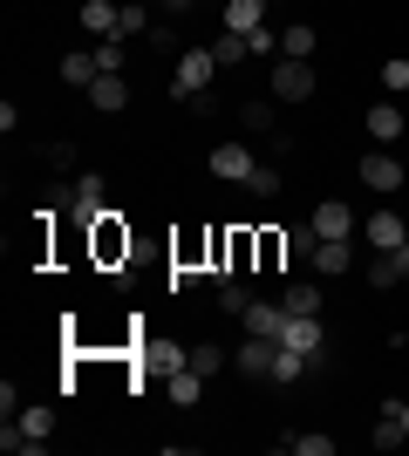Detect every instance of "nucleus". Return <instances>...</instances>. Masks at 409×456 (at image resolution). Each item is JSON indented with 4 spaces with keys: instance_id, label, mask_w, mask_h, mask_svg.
Masks as SVG:
<instances>
[{
    "instance_id": "3",
    "label": "nucleus",
    "mask_w": 409,
    "mask_h": 456,
    "mask_svg": "<svg viewBox=\"0 0 409 456\" xmlns=\"http://www.w3.org/2000/svg\"><path fill=\"white\" fill-rule=\"evenodd\" d=\"M102 198H110V184H102V171H82V177H69V184L55 191V205H69V218H76V225H96L102 211Z\"/></svg>"
},
{
    "instance_id": "19",
    "label": "nucleus",
    "mask_w": 409,
    "mask_h": 456,
    "mask_svg": "<svg viewBox=\"0 0 409 456\" xmlns=\"http://www.w3.org/2000/svg\"><path fill=\"white\" fill-rule=\"evenodd\" d=\"M369 136H375V143H396V136H403V110H396V95L369 110Z\"/></svg>"
},
{
    "instance_id": "34",
    "label": "nucleus",
    "mask_w": 409,
    "mask_h": 456,
    "mask_svg": "<svg viewBox=\"0 0 409 456\" xmlns=\"http://www.w3.org/2000/svg\"><path fill=\"white\" fill-rule=\"evenodd\" d=\"M382 89H389V95H403V89H409V61H403V55L382 61Z\"/></svg>"
},
{
    "instance_id": "36",
    "label": "nucleus",
    "mask_w": 409,
    "mask_h": 456,
    "mask_svg": "<svg viewBox=\"0 0 409 456\" xmlns=\"http://www.w3.org/2000/svg\"><path fill=\"white\" fill-rule=\"evenodd\" d=\"M246 41H253V55H280V35H273V28H253Z\"/></svg>"
},
{
    "instance_id": "23",
    "label": "nucleus",
    "mask_w": 409,
    "mask_h": 456,
    "mask_svg": "<svg viewBox=\"0 0 409 456\" xmlns=\"http://www.w3.org/2000/svg\"><path fill=\"white\" fill-rule=\"evenodd\" d=\"M239 130L246 136H273L280 123H273V102H239Z\"/></svg>"
},
{
    "instance_id": "18",
    "label": "nucleus",
    "mask_w": 409,
    "mask_h": 456,
    "mask_svg": "<svg viewBox=\"0 0 409 456\" xmlns=\"http://www.w3.org/2000/svg\"><path fill=\"white\" fill-rule=\"evenodd\" d=\"M403 239H409V225L396 218V211H375V218H369V246L375 252H396Z\"/></svg>"
},
{
    "instance_id": "22",
    "label": "nucleus",
    "mask_w": 409,
    "mask_h": 456,
    "mask_svg": "<svg viewBox=\"0 0 409 456\" xmlns=\"http://www.w3.org/2000/svg\"><path fill=\"white\" fill-rule=\"evenodd\" d=\"M212 300H218V314H233V321H239V314L253 306V293H246L239 280H212Z\"/></svg>"
},
{
    "instance_id": "32",
    "label": "nucleus",
    "mask_w": 409,
    "mask_h": 456,
    "mask_svg": "<svg viewBox=\"0 0 409 456\" xmlns=\"http://www.w3.org/2000/svg\"><path fill=\"white\" fill-rule=\"evenodd\" d=\"M314 246H321V232H314V225H287V252H293V259H314Z\"/></svg>"
},
{
    "instance_id": "38",
    "label": "nucleus",
    "mask_w": 409,
    "mask_h": 456,
    "mask_svg": "<svg viewBox=\"0 0 409 456\" xmlns=\"http://www.w3.org/2000/svg\"><path fill=\"white\" fill-rule=\"evenodd\" d=\"M382 416H396V422H403V436H409V402H396V395H389V402H382Z\"/></svg>"
},
{
    "instance_id": "26",
    "label": "nucleus",
    "mask_w": 409,
    "mask_h": 456,
    "mask_svg": "<svg viewBox=\"0 0 409 456\" xmlns=\"http://www.w3.org/2000/svg\"><path fill=\"white\" fill-rule=\"evenodd\" d=\"M212 55H218V69H239V61L253 55V41H246V35H233V28H225V35L212 41Z\"/></svg>"
},
{
    "instance_id": "21",
    "label": "nucleus",
    "mask_w": 409,
    "mask_h": 456,
    "mask_svg": "<svg viewBox=\"0 0 409 456\" xmlns=\"http://www.w3.org/2000/svg\"><path fill=\"white\" fill-rule=\"evenodd\" d=\"M96 76H102V69H96V55H89V48H82V55H61V82H69V89H89Z\"/></svg>"
},
{
    "instance_id": "28",
    "label": "nucleus",
    "mask_w": 409,
    "mask_h": 456,
    "mask_svg": "<svg viewBox=\"0 0 409 456\" xmlns=\"http://www.w3.org/2000/svg\"><path fill=\"white\" fill-rule=\"evenodd\" d=\"M314 41H321V35H314L307 20H300V28H287V35H280V55H293V61H307V55H314Z\"/></svg>"
},
{
    "instance_id": "16",
    "label": "nucleus",
    "mask_w": 409,
    "mask_h": 456,
    "mask_svg": "<svg viewBox=\"0 0 409 456\" xmlns=\"http://www.w3.org/2000/svg\"><path fill=\"white\" fill-rule=\"evenodd\" d=\"M300 375H314V354L293 347V341H280L273 347V381H300Z\"/></svg>"
},
{
    "instance_id": "13",
    "label": "nucleus",
    "mask_w": 409,
    "mask_h": 456,
    "mask_svg": "<svg viewBox=\"0 0 409 456\" xmlns=\"http://www.w3.org/2000/svg\"><path fill=\"white\" fill-rule=\"evenodd\" d=\"M314 232H321V239H348L355 232V211L341 205V198H328V205H314V218H307Z\"/></svg>"
},
{
    "instance_id": "9",
    "label": "nucleus",
    "mask_w": 409,
    "mask_h": 456,
    "mask_svg": "<svg viewBox=\"0 0 409 456\" xmlns=\"http://www.w3.org/2000/svg\"><path fill=\"white\" fill-rule=\"evenodd\" d=\"M239 327H246V334H266V341H280V334H287V306H280V300H253L246 314H239Z\"/></svg>"
},
{
    "instance_id": "25",
    "label": "nucleus",
    "mask_w": 409,
    "mask_h": 456,
    "mask_svg": "<svg viewBox=\"0 0 409 456\" xmlns=\"http://www.w3.org/2000/svg\"><path fill=\"white\" fill-rule=\"evenodd\" d=\"M280 306H287V314H321V280H293Z\"/></svg>"
},
{
    "instance_id": "6",
    "label": "nucleus",
    "mask_w": 409,
    "mask_h": 456,
    "mask_svg": "<svg viewBox=\"0 0 409 456\" xmlns=\"http://www.w3.org/2000/svg\"><path fill=\"white\" fill-rule=\"evenodd\" d=\"M362 184L382 191V198H396V191L409 184V164H396L389 151H369V157H362Z\"/></svg>"
},
{
    "instance_id": "4",
    "label": "nucleus",
    "mask_w": 409,
    "mask_h": 456,
    "mask_svg": "<svg viewBox=\"0 0 409 456\" xmlns=\"http://www.w3.org/2000/svg\"><path fill=\"white\" fill-rule=\"evenodd\" d=\"M314 82H321V76H314V61H293V55L273 61V95H280V102H307Z\"/></svg>"
},
{
    "instance_id": "24",
    "label": "nucleus",
    "mask_w": 409,
    "mask_h": 456,
    "mask_svg": "<svg viewBox=\"0 0 409 456\" xmlns=\"http://www.w3.org/2000/svg\"><path fill=\"white\" fill-rule=\"evenodd\" d=\"M280 184H287V177H280V164H253V177H246V198H259V205H266V198H280Z\"/></svg>"
},
{
    "instance_id": "20",
    "label": "nucleus",
    "mask_w": 409,
    "mask_h": 456,
    "mask_svg": "<svg viewBox=\"0 0 409 456\" xmlns=\"http://www.w3.org/2000/svg\"><path fill=\"white\" fill-rule=\"evenodd\" d=\"M164 388H171V402H177V409H198V395H205V375H198V368H177V375L164 381Z\"/></svg>"
},
{
    "instance_id": "10",
    "label": "nucleus",
    "mask_w": 409,
    "mask_h": 456,
    "mask_svg": "<svg viewBox=\"0 0 409 456\" xmlns=\"http://www.w3.org/2000/svg\"><path fill=\"white\" fill-rule=\"evenodd\" d=\"M89 232H96V259H130V232H123V211H102Z\"/></svg>"
},
{
    "instance_id": "31",
    "label": "nucleus",
    "mask_w": 409,
    "mask_h": 456,
    "mask_svg": "<svg viewBox=\"0 0 409 456\" xmlns=\"http://www.w3.org/2000/svg\"><path fill=\"white\" fill-rule=\"evenodd\" d=\"M287 232H259V266H287Z\"/></svg>"
},
{
    "instance_id": "11",
    "label": "nucleus",
    "mask_w": 409,
    "mask_h": 456,
    "mask_svg": "<svg viewBox=\"0 0 409 456\" xmlns=\"http://www.w3.org/2000/svg\"><path fill=\"white\" fill-rule=\"evenodd\" d=\"M314 280H341V273L355 266V252H348V239H321V246H314Z\"/></svg>"
},
{
    "instance_id": "12",
    "label": "nucleus",
    "mask_w": 409,
    "mask_h": 456,
    "mask_svg": "<svg viewBox=\"0 0 409 456\" xmlns=\"http://www.w3.org/2000/svg\"><path fill=\"white\" fill-rule=\"evenodd\" d=\"M273 347L266 334H246V347H239V375H253V381H273Z\"/></svg>"
},
{
    "instance_id": "14",
    "label": "nucleus",
    "mask_w": 409,
    "mask_h": 456,
    "mask_svg": "<svg viewBox=\"0 0 409 456\" xmlns=\"http://www.w3.org/2000/svg\"><path fill=\"white\" fill-rule=\"evenodd\" d=\"M89 110H102V116L130 110V82H123V76H96V82H89Z\"/></svg>"
},
{
    "instance_id": "15",
    "label": "nucleus",
    "mask_w": 409,
    "mask_h": 456,
    "mask_svg": "<svg viewBox=\"0 0 409 456\" xmlns=\"http://www.w3.org/2000/svg\"><path fill=\"white\" fill-rule=\"evenodd\" d=\"M396 280H409V239H403L396 252H382V259L369 266V286H375V293H389Z\"/></svg>"
},
{
    "instance_id": "17",
    "label": "nucleus",
    "mask_w": 409,
    "mask_h": 456,
    "mask_svg": "<svg viewBox=\"0 0 409 456\" xmlns=\"http://www.w3.org/2000/svg\"><path fill=\"white\" fill-rule=\"evenodd\" d=\"M266 7L273 0H225V28H233V35H253V28H266Z\"/></svg>"
},
{
    "instance_id": "35",
    "label": "nucleus",
    "mask_w": 409,
    "mask_h": 456,
    "mask_svg": "<svg viewBox=\"0 0 409 456\" xmlns=\"http://www.w3.org/2000/svg\"><path fill=\"white\" fill-rule=\"evenodd\" d=\"M369 443H375V450H396V443H409V436H403V422H396V416H382Z\"/></svg>"
},
{
    "instance_id": "30",
    "label": "nucleus",
    "mask_w": 409,
    "mask_h": 456,
    "mask_svg": "<svg viewBox=\"0 0 409 456\" xmlns=\"http://www.w3.org/2000/svg\"><path fill=\"white\" fill-rule=\"evenodd\" d=\"M151 35V0H123V41Z\"/></svg>"
},
{
    "instance_id": "27",
    "label": "nucleus",
    "mask_w": 409,
    "mask_h": 456,
    "mask_svg": "<svg viewBox=\"0 0 409 456\" xmlns=\"http://www.w3.org/2000/svg\"><path fill=\"white\" fill-rule=\"evenodd\" d=\"M287 456H334V436H321V429H300V436L280 443Z\"/></svg>"
},
{
    "instance_id": "7",
    "label": "nucleus",
    "mask_w": 409,
    "mask_h": 456,
    "mask_svg": "<svg viewBox=\"0 0 409 456\" xmlns=\"http://www.w3.org/2000/svg\"><path fill=\"white\" fill-rule=\"evenodd\" d=\"M253 164H259V157H253V143H218V151L205 157V171H212V177H225V184H246V177H253Z\"/></svg>"
},
{
    "instance_id": "40",
    "label": "nucleus",
    "mask_w": 409,
    "mask_h": 456,
    "mask_svg": "<svg viewBox=\"0 0 409 456\" xmlns=\"http://www.w3.org/2000/svg\"><path fill=\"white\" fill-rule=\"evenodd\" d=\"M151 7H157V0H151Z\"/></svg>"
},
{
    "instance_id": "33",
    "label": "nucleus",
    "mask_w": 409,
    "mask_h": 456,
    "mask_svg": "<svg viewBox=\"0 0 409 456\" xmlns=\"http://www.w3.org/2000/svg\"><path fill=\"white\" fill-rule=\"evenodd\" d=\"M89 55H96V69H102V76H123V41H96Z\"/></svg>"
},
{
    "instance_id": "1",
    "label": "nucleus",
    "mask_w": 409,
    "mask_h": 456,
    "mask_svg": "<svg viewBox=\"0 0 409 456\" xmlns=\"http://www.w3.org/2000/svg\"><path fill=\"white\" fill-rule=\"evenodd\" d=\"M48 443H55V409H48V402H35V409H20L14 422H7V436H0V450L7 456H41L48 450Z\"/></svg>"
},
{
    "instance_id": "2",
    "label": "nucleus",
    "mask_w": 409,
    "mask_h": 456,
    "mask_svg": "<svg viewBox=\"0 0 409 456\" xmlns=\"http://www.w3.org/2000/svg\"><path fill=\"white\" fill-rule=\"evenodd\" d=\"M212 82H218V55H212V48H184V55H177V76H171L177 102H205Z\"/></svg>"
},
{
    "instance_id": "37",
    "label": "nucleus",
    "mask_w": 409,
    "mask_h": 456,
    "mask_svg": "<svg viewBox=\"0 0 409 456\" xmlns=\"http://www.w3.org/2000/svg\"><path fill=\"white\" fill-rule=\"evenodd\" d=\"M76 164V143H48V171H69Z\"/></svg>"
},
{
    "instance_id": "29",
    "label": "nucleus",
    "mask_w": 409,
    "mask_h": 456,
    "mask_svg": "<svg viewBox=\"0 0 409 456\" xmlns=\"http://www.w3.org/2000/svg\"><path fill=\"white\" fill-rule=\"evenodd\" d=\"M192 368H198L205 381H212L218 368H225V347H218V341H198V347H192Z\"/></svg>"
},
{
    "instance_id": "8",
    "label": "nucleus",
    "mask_w": 409,
    "mask_h": 456,
    "mask_svg": "<svg viewBox=\"0 0 409 456\" xmlns=\"http://www.w3.org/2000/svg\"><path fill=\"white\" fill-rule=\"evenodd\" d=\"M76 20H82L96 41H123V7H117V0H82Z\"/></svg>"
},
{
    "instance_id": "5",
    "label": "nucleus",
    "mask_w": 409,
    "mask_h": 456,
    "mask_svg": "<svg viewBox=\"0 0 409 456\" xmlns=\"http://www.w3.org/2000/svg\"><path fill=\"white\" fill-rule=\"evenodd\" d=\"M177 368H192V347H177V341H157V334H143V381H171Z\"/></svg>"
},
{
    "instance_id": "39",
    "label": "nucleus",
    "mask_w": 409,
    "mask_h": 456,
    "mask_svg": "<svg viewBox=\"0 0 409 456\" xmlns=\"http://www.w3.org/2000/svg\"><path fill=\"white\" fill-rule=\"evenodd\" d=\"M157 7H164V14H177V20H184V14H192V7H198V0H157Z\"/></svg>"
}]
</instances>
